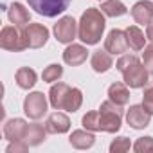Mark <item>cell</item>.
Instances as JSON below:
<instances>
[{
    "instance_id": "cell-1",
    "label": "cell",
    "mask_w": 153,
    "mask_h": 153,
    "mask_svg": "<svg viewBox=\"0 0 153 153\" xmlns=\"http://www.w3.org/2000/svg\"><path fill=\"white\" fill-rule=\"evenodd\" d=\"M123 121V105H117L114 101H105L97 112H88L83 115L81 123L90 131H108L115 133L121 128Z\"/></svg>"
},
{
    "instance_id": "cell-2",
    "label": "cell",
    "mask_w": 153,
    "mask_h": 153,
    "mask_svg": "<svg viewBox=\"0 0 153 153\" xmlns=\"http://www.w3.org/2000/svg\"><path fill=\"white\" fill-rule=\"evenodd\" d=\"M105 13L96 9V7H88L83 15L81 20L78 24V36L83 43L87 45H96L99 43V40L103 38V31H105Z\"/></svg>"
},
{
    "instance_id": "cell-3",
    "label": "cell",
    "mask_w": 153,
    "mask_h": 153,
    "mask_svg": "<svg viewBox=\"0 0 153 153\" xmlns=\"http://www.w3.org/2000/svg\"><path fill=\"white\" fill-rule=\"evenodd\" d=\"M117 70L123 74L124 83L130 88H142L148 83V70L146 65L133 54H123L117 59Z\"/></svg>"
},
{
    "instance_id": "cell-4",
    "label": "cell",
    "mask_w": 153,
    "mask_h": 153,
    "mask_svg": "<svg viewBox=\"0 0 153 153\" xmlns=\"http://www.w3.org/2000/svg\"><path fill=\"white\" fill-rule=\"evenodd\" d=\"M49 101L56 110L78 112L83 103V94L79 88H70L65 83H56L49 90Z\"/></svg>"
},
{
    "instance_id": "cell-5",
    "label": "cell",
    "mask_w": 153,
    "mask_h": 153,
    "mask_svg": "<svg viewBox=\"0 0 153 153\" xmlns=\"http://www.w3.org/2000/svg\"><path fill=\"white\" fill-rule=\"evenodd\" d=\"M72 0H27L31 9H34L38 15H43L47 18H54L67 11Z\"/></svg>"
},
{
    "instance_id": "cell-6",
    "label": "cell",
    "mask_w": 153,
    "mask_h": 153,
    "mask_svg": "<svg viewBox=\"0 0 153 153\" xmlns=\"http://www.w3.org/2000/svg\"><path fill=\"white\" fill-rule=\"evenodd\" d=\"M0 45H2V49L13 51V52H20V51L27 49L24 33L16 25H6L2 29V33H0Z\"/></svg>"
},
{
    "instance_id": "cell-7",
    "label": "cell",
    "mask_w": 153,
    "mask_h": 153,
    "mask_svg": "<svg viewBox=\"0 0 153 153\" xmlns=\"http://www.w3.org/2000/svg\"><path fill=\"white\" fill-rule=\"evenodd\" d=\"M27 49H40L49 40V29L42 24H29L22 29Z\"/></svg>"
},
{
    "instance_id": "cell-8",
    "label": "cell",
    "mask_w": 153,
    "mask_h": 153,
    "mask_svg": "<svg viewBox=\"0 0 153 153\" xmlns=\"http://www.w3.org/2000/svg\"><path fill=\"white\" fill-rule=\"evenodd\" d=\"M24 112L29 119H42L47 114V99L42 92H33L24 101Z\"/></svg>"
},
{
    "instance_id": "cell-9",
    "label": "cell",
    "mask_w": 153,
    "mask_h": 153,
    "mask_svg": "<svg viewBox=\"0 0 153 153\" xmlns=\"http://www.w3.org/2000/svg\"><path fill=\"white\" fill-rule=\"evenodd\" d=\"M78 34V24L72 16H63L54 24V36L59 43H72Z\"/></svg>"
},
{
    "instance_id": "cell-10",
    "label": "cell",
    "mask_w": 153,
    "mask_h": 153,
    "mask_svg": "<svg viewBox=\"0 0 153 153\" xmlns=\"http://www.w3.org/2000/svg\"><path fill=\"white\" fill-rule=\"evenodd\" d=\"M105 49L110 54H124L130 49L128 40H126V33L121 31V29L110 31L108 36H106V40H105Z\"/></svg>"
},
{
    "instance_id": "cell-11",
    "label": "cell",
    "mask_w": 153,
    "mask_h": 153,
    "mask_svg": "<svg viewBox=\"0 0 153 153\" xmlns=\"http://www.w3.org/2000/svg\"><path fill=\"white\" fill-rule=\"evenodd\" d=\"M126 121L131 128L135 130H142L146 126H149V121H151V114L142 106V105H133L130 106L128 114H126Z\"/></svg>"
},
{
    "instance_id": "cell-12",
    "label": "cell",
    "mask_w": 153,
    "mask_h": 153,
    "mask_svg": "<svg viewBox=\"0 0 153 153\" xmlns=\"http://www.w3.org/2000/svg\"><path fill=\"white\" fill-rule=\"evenodd\" d=\"M131 16L139 25H148L153 20V2H149V0H139L131 7Z\"/></svg>"
},
{
    "instance_id": "cell-13",
    "label": "cell",
    "mask_w": 153,
    "mask_h": 153,
    "mask_svg": "<svg viewBox=\"0 0 153 153\" xmlns=\"http://www.w3.org/2000/svg\"><path fill=\"white\" fill-rule=\"evenodd\" d=\"M25 131H27V123L24 119H11V121H7L4 124V137L9 142L24 140Z\"/></svg>"
},
{
    "instance_id": "cell-14",
    "label": "cell",
    "mask_w": 153,
    "mask_h": 153,
    "mask_svg": "<svg viewBox=\"0 0 153 153\" xmlns=\"http://www.w3.org/2000/svg\"><path fill=\"white\" fill-rule=\"evenodd\" d=\"M87 56H88V51L83 45H78V43H72L63 51V61L67 65H72V67H78V65L85 63Z\"/></svg>"
},
{
    "instance_id": "cell-15",
    "label": "cell",
    "mask_w": 153,
    "mask_h": 153,
    "mask_svg": "<svg viewBox=\"0 0 153 153\" xmlns=\"http://www.w3.org/2000/svg\"><path fill=\"white\" fill-rule=\"evenodd\" d=\"M68 128H70V119L61 112L51 114L45 123L47 133H65V131H68Z\"/></svg>"
},
{
    "instance_id": "cell-16",
    "label": "cell",
    "mask_w": 153,
    "mask_h": 153,
    "mask_svg": "<svg viewBox=\"0 0 153 153\" xmlns=\"http://www.w3.org/2000/svg\"><path fill=\"white\" fill-rule=\"evenodd\" d=\"M7 16L11 20V24H15L16 27L24 29L25 25H29V20H31V13L20 4V2H13L7 9Z\"/></svg>"
},
{
    "instance_id": "cell-17",
    "label": "cell",
    "mask_w": 153,
    "mask_h": 153,
    "mask_svg": "<svg viewBox=\"0 0 153 153\" xmlns=\"http://www.w3.org/2000/svg\"><path fill=\"white\" fill-rule=\"evenodd\" d=\"M68 142L72 144V148L76 149H88L94 146L96 137L90 130H76L72 131V135L68 137Z\"/></svg>"
},
{
    "instance_id": "cell-18",
    "label": "cell",
    "mask_w": 153,
    "mask_h": 153,
    "mask_svg": "<svg viewBox=\"0 0 153 153\" xmlns=\"http://www.w3.org/2000/svg\"><path fill=\"white\" fill-rule=\"evenodd\" d=\"M90 65H92V68L96 70V72H106V70H110L112 68V65H114V59H112V54L105 49V51H96L94 54H92V59H90Z\"/></svg>"
},
{
    "instance_id": "cell-19",
    "label": "cell",
    "mask_w": 153,
    "mask_h": 153,
    "mask_svg": "<svg viewBox=\"0 0 153 153\" xmlns=\"http://www.w3.org/2000/svg\"><path fill=\"white\" fill-rule=\"evenodd\" d=\"M15 81H16V85H18L20 88L29 90V88H33L34 83H36V72H34L33 68H29V67H22V68H18L16 74H15Z\"/></svg>"
},
{
    "instance_id": "cell-20",
    "label": "cell",
    "mask_w": 153,
    "mask_h": 153,
    "mask_svg": "<svg viewBox=\"0 0 153 153\" xmlns=\"http://www.w3.org/2000/svg\"><path fill=\"white\" fill-rule=\"evenodd\" d=\"M108 99L117 103V105H126L130 101V90H128V85L126 83H114L110 85L108 88Z\"/></svg>"
},
{
    "instance_id": "cell-21",
    "label": "cell",
    "mask_w": 153,
    "mask_h": 153,
    "mask_svg": "<svg viewBox=\"0 0 153 153\" xmlns=\"http://www.w3.org/2000/svg\"><path fill=\"white\" fill-rule=\"evenodd\" d=\"M45 135H47V130L42 126V124H27V131H25V137H24V142L29 144V146H38L45 140Z\"/></svg>"
},
{
    "instance_id": "cell-22",
    "label": "cell",
    "mask_w": 153,
    "mask_h": 153,
    "mask_svg": "<svg viewBox=\"0 0 153 153\" xmlns=\"http://www.w3.org/2000/svg\"><path fill=\"white\" fill-rule=\"evenodd\" d=\"M124 33H126V40H128V45L131 51H142L144 49L146 38H144V33L137 25H130Z\"/></svg>"
},
{
    "instance_id": "cell-23",
    "label": "cell",
    "mask_w": 153,
    "mask_h": 153,
    "mask_svg": "<svg viewBox=\"0 0 153 153\" xmlns=\"http://www.w3.org/2000/svg\"><path fill=\"white\" fill-rule=\"evenodd\" d=\"M101 11L110 16V18H115V16H123L126 15V6L121 2V0H103V4H101Z\"/></svg>"
},
{
    "instance_id": "cell-24",
    "label": "cell",
    "mask_w": 153,
    "mask_h": 153,
    "mask_svg": "<svg viewBox=\"0 0 153 153\" xmlns=\"http://www.w3.org/2000/svg\"><path fill=\"white\" fill-rule=\"evenodd\" d=\"M142 106L153 115V70L148 76V83L144 85V96H142Z\"/></svg>"
},
{
    "instance_id": "cell-25",
    "label": "cell",
    "mask_w": 153,
    "mask_h": 153,
    "mask_svg": "<svg viewBox=\"0 0 153 153\" xmlns=\"http://www.w3.org/2000/svg\"><path fill=\"white\" fill-rule=\"evenodd\" d=\"M61 76H63V67L58 65V63H52V65H49V67L43 70L42 78H43V81H47V83H54V81H58V79L61 78Z\"/></svg>"
},
{
    "instance_id": "cell-26",
    "label": "cell",
    "mask_w": 153,
    "mask_h": 153,
    "mask_svg": "<svg viewBox=\"0 0 153 153\" xmlns=\"http://www.w3.org/2000/svg\"><path fill=\"white\" fill-rule=\"evenodd\" d=\"M133 149L137 153H153V137H140L133 144Z\"/></svg>"
},
{
    "instance_id": "cell-27",
    "label": "cell",
    "mask_w": 153,
    "mask_h": 153,
    "mask_svg": "<svg viewBox=\"0 0 153 153\" xmlns=\"http://www.w3.org/2000/svg\"><path fill=\"white\" fill-rule=\"evenodd\" d=\"M131 148V142H130V139H126V137H119V139H115L112 144H110V151L112 153H124V151H128Z\"/></svg>"
},
{
    "instance_id": "cell-28",
    "label": "cell",
    "mask_w": 153,
    "mask_h": 153,
    "mask_svg": "<svg viewBox=\"0 0 153 153\" xmlns=\"http://www.w3.org/2000/svg\"><path fill=\"white\" fill-rule=\"evenodd\" d=\"M27 148H29V144H25L24 140H15V142H11L9 146H7V153H25L27 151Z\"/></svg>"
},
{
    "instance_id": "cell-29",
    "label": "cell",
    "mask_w": 153,
    "mask_h": 153,
    "mask_svg": "<svg viewBox=\"0 0 153 153\" xmlns=\"http://www.w3.org/2000/svg\"><path fill=\"white\" fill-rule=\"evenodd\" d=\"M142 59H144V65H146L148 68H151V70H153V43H151V45H148V47H144Z\"/></svg>"
},
{
    "instance_id": "cell-30",
    "label": "cell",
    "mask_w": 153,
    "mask_h": 153,
    "mask_svg": "<svg viewBox=\"0 0 153 153\" xmlns=\"http://www.w3.org/2000/svg\"><path fill=\"white\" fill-rule=\"evenodd\" d=\"M146 38H148L149 42H153V20L148 24V29H146Z\"/></svg>"
}]
</instances>
